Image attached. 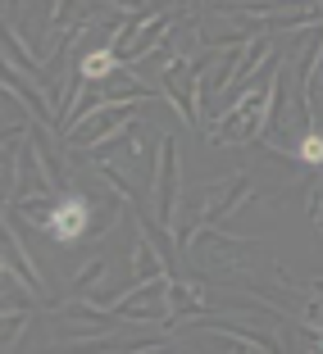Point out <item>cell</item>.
<instances>
[{
    "instance_id": "obj_9",
    "label": "cell",
    "mask_w": 323,
    "mask_h": 354,
    "mask_svg": "<svg viewBox=\"0 0 323 354\" xmlns=\"http://www.w3.org/2000/svg\"><path fill=\"white\" fill-rule=\"evenodd\" d=\"M105 272H110V259H105V254H96V259H87V268H82V272H73V281H69V291H73L78 300H87V295L96 291V281H101Z\"/></svg>"
},
{
    "instance_id": "obj_5",
    "label": "cell",
    "mask_w": 323,
    "mask_h": 354,
    "mask_svg": "<svg viewBox=\"0 0 323 354\" xmlns=\"http://www.w3.org/2000/svg\"><path fill=\"white\" fill-rule=\"evenodd\" d=\"M5 272H14L19 281H28V291H32V295H42L46 309H55V304H60V300H51V291H46L42 268H37V263H32V254L23 250L19 227H5Z\"/></svg>"
},
{
    "instance_id": "obj_11",
    "label": "cell",
    "mask_w": 323,
    "mask_h": 354,
    "mask_svg": "<svg viewBox=\"0 0 323 354\" xmlns=\"http://www.w3.org/2000/svg\"><path fill=\"white\" fill-rule=\"evenodd\" d=\"M310 218L323 227V177H314V182H310Z\"/></svg>"
},
{
    "instance_id": "obj_1",
    "label": "cell",
    "mask_w": 323,
    "mask_h": 354,
    "mask_svg": "<svg viewBox=\"0 0 323 354\" xmlns=\"http://www.w3.org/2000/svg\"><path fill=\"white\" fill-rule=\"evenodd\" d=\"M282 64H273L260 82H250L237 100L223 109V118L209 127V141L214 146H255L264 141V123H269V91H273V73Z\"/></svg>"
},
{
    "instance_id": "obj_6",
    "label": "cell",
    "mask_w": 323,
    "mask_h": 354,
    "mask_svg": "<svg viewBox=\"0 0 323 354\" xmlns=\"http://www.w3.org/2000/svg\"><path fill=\"white\" fill-rule=\"evenodd\" d=\"M5 91H14V95H19V100L32 109V118H37V123H51V127H55V118H60V114H55V109H51V100H46V95L28 82V73H23L19 64H5Z\"/></svg>"
},
{
    "instance_id": "obj_10",
    "label": "cell",
    "mask_w": 323,
    "mask_h": 354,
    "mask_svg": "<svg viewBox=\"0 0 323 354\" xmlns=\"http://www.w3.org/2000/svg\"><path fill=\"white\" fill-rule=\"evenodd\" d=\"M296 164H310V168H323V127H305L296 136Z\"/></svg>"
},
{
    "instance_id": "obj_7",
    "label": "cell",
    "mask_w": 323,
    "mask_h": 354,
    "mask_svg": "<svg viewBox=\"0 0 323 354\" xmlns=\"http://www.w3.org/2000/svg\"><path fill=\"white\" fill-rule=\"evenodd\" d=\"M78 68H82L87 82H105V77H114L123 68V59H119L114 46L105 41V46H91V50H78Z\"/></svg>"
},
{
    "instance_id": "obj_14",
    "label": "cell",
    "mask_w": 323,
    "mask_h": 354,
    "mask_svg": "<svg viewBox=\"0 0 323 354\" xmlns=\"http://www.w3.org/2000/svg\"><path fill=\"white\" fill-rule=\"evenodd\" d=\"M314 291H319V295H323V277H319V281H314Z\"/></svg>"
},
{
    "instance_id": "obj_12",
    "label": "cell",
    "mask_w": 323,
    "mask_h": 354,
    "mask_svg": "<svg viewBox=\"0 0 323 354\" xmlns=\"http://www.w3.org/2000/svg\"><path fill=\"white\" fill-rule=\"evenodd\" d=\"M123 5H128V10H150L146 0H123Z\"/></svg>"
},
{
    "instance_id": "obj_2",
    "label": "cell",
    "mask_w": 323,
    "mask_h": 354,
    "mask_svg": "<svg viewBox=\"0 0 323 354\" xmlns=\"http://www.w3.org/2000/svg\"><path fill=\"white\" fill-rule=\"evenodd\" d=\"M137 109H141V100H105V104H96L87 118H78L73 127H69V141L64 146L69 150H96L101 141H110L114 132H123L128 123L137 118Z\"/></svg>"
},
{
    "instance_id": "obj_13",
    "label": "cell",
    "mask_w": 323,
    "mask_h": 354,
    "mask_svg": "<svg viewBox=\"0 0 323 354\" xmlns=\"http://www.w3.org/2000/svg\"><path fill=\"white\" fill-rule=\"evenodd\" d=\"M150 10H164V0H150Z\"/></svg>"
},
{
    "instance_id": "obj_3",
    "label": "cell",
    "mask_w": 323,
    "mask_h": 354,
    "mask_svg": "<svg viewBox=\"0 0 323 354\" xmlns=\"http://www.w3.org/2000/svg\"><path fill=\"white\" fill-rule=\"evenodd\" d=\"M155 218L168 232H177L182 218V155H177L173 136H159V164H155Z\"/></svg>"
},
{
    "instance_id": "obj_4",
    "label": "cell",
    "mask_w": 323,
    "mask_h": 354,
    "mask_svg": "<svg viewBox=\"0 0 323 354\" xmlns=\"http://www.w3.org/2000/svg\"><path fill=\"white\" fill-rule=\"evenodd\" d=\"M168 272L164 277H150V281H132V291L119 295L114 313H119V323H132V327H168Z\"/></svg>"
},
{
    "instance_id": "obj_8",
    "label": "cell",
    "mask_w": 323,
    "mask_h": 354,
    "mask_svg": "<svg viewBox=\"0 0 323 354\" xmlns=\"http://www.w3.org/2000/svg\"><path fill=\"white\" fill-rule=\"evenodd\" d=\"M32 313H37V300H19V304H5V318H0V345L5 350H14L19 345V336L28 332Z\"/></svg>"
}]
</instances>
